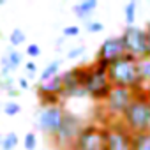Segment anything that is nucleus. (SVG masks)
<instances>
[{
    "label": "nucleus",
    "instance_id": "nucleus-1",
    "mask_svg": "<svg viewBox=\"0 0 150 150\" xmlns=\"http://www.w3.org/2000/svg\"><path fill=\"white\" fill-rule=\"evenodd\" d=\"M108 76L113 87H122V88H131V90H139L143 87L138 60L131 55H125L124 58L113 62L108 67Z\"/></svg>",
    "mask_w": 150,
    "mask_h": 150
},
{
    "label": "nucleus",
    "instance_id": "nucleus-2",
    "mask_svg": "<svg viewBox=\"0 0 150 150\" xmlns=\"http://www.w3.org/2000/svg\"><path fill=\"white\" fill-rule=\"evenodd\" d=\"M132 134L139 132H148L150 131V99L148 96L139 88L129 104L127 111L124 113L120 120Z\"/></svg>",
    "mask_w": 150,
    "mask_h": 150
},
{
    "label": "nucleus",
    "instance_id": "nucleus-3",
    "mask_svg": "<svg viewBox=\"0 0 150 150\" xmlns=\"http://www.w3.org/2000/svg\"><path fill=\"white\" fill-rule=\"evenodd\" d=\"M138 90L131 88H122V87H113L108 97L99 104V110L103 111L101 115V125L108 122H120L124 113L127 111L129 104L132 103L134 96Z\"/></svg>",
    "mask_w": 150,
    "mask_h": 150
},
{
    "label": "nucleus",
    "instance_id": "nucleus-4",
    "mask_svg": "<svg viewBox=\"0 0 150 150\" xmlns=\"http://www.w3.org/2000/svg\"><path fill=\"white\" fill-rule=\"evenodd\" d=\"M83 88H85V96H88L90 99H94L96 103L101 104L113 88L110 76H108V67L97 64L96 60L92 64L85 65Z\"/></svg>",
    "mask_w": 150,
    "mask_h": 150
},
{
    "label": "nucleus",
    "instance_id": "nucleus-5",
    "mask_svg": "<svg viewBox=\"0 0 150 150\" xmlns=\"http://www.w3.org/2000/svg\"><path fill=\"white\" fill-rule=\"evenodd\" d=\"M122 41L125 44L127 55L134 57L136 60H141L145 57H150V35L146 28L131 25L122 30Z\"/></svg>",
    "mask_w": 150,
    "mask_h": 150
},
{
    "label": "nucleus",
    "instance_id": "nucleus-6",
    "mask_svg": "<svg viewBox=\"0 0 150 150\" xmlns=\"http://www.w3.org/2000/svg\"><path fill=\"white\" fill-rule=\"evenodd\" d=\"M83 120L72 111H65V117H64V122L58 129V132L51 138L53 145L58 148V150H69L71 145L74 143V139L78 138V134L81 132L83 129Z\"/></svg>",
    "mask_w": 150,
    "mask_h": 150
},
{
    "label": "nucleus",
    "instance_id": "nucleus-7",
    "mask_svg": "<svg viewBox=\"0 0 150 150\" xmlns=\"http://www.w3.org/2000/svg\"><path fill=\"white\" fill-rule=\"evenodd\" d=\"M104 127V150H132V132L122 122H108Z\"/></svg>",
    "mask_w": 150,
    "mask_h": 150
},
{
    "label": "nucleus",
    "instance_id": "nucleus-8",
    "mask_svg": "<svg viewBox=\"0 0 150 150\" xmlns=\"http://www.w3.org/2000/svg\"><path fill=\"white\" fill-rule=\"evenodd\" d=\"M69 150H104V127L99 122L85 124Z\"/></svg>",
    "mask_w": 150,
    "mask_h": 150
},
{
    "label": "nucleus",
    "instance_id": "nucleus-9",
    "mask_svg": "<svg viewBox=\"0 0 150 150\" xmlns=\"http://www.w3.org/2000/svg\"><path fill=\"white\" fill-rule=\"evenodd\" d=\"M65 111H67V110H65L62 104H58V106H44V108H41L39 113H37V124H39V129H41L46 136L53 138V136L58 132V129H60V125H62V122H64Z\"/></svg>",
    "mask_w": 150,
    "mask_h": 150
},
{
    "label": "nucleus",
    "instance_id": "nucleus-10",
    "mask_svg": "<svg viewBox=\"0 0 150 150\" xmlns=\"http://www.w3.org/2000/svg\"><path fill=\"white\" fill-rule=\"evenodd\" d=\"M127 55V50H125V44L122 41L120 35L117 37H108L103 41V44L99 46L97 50V55H96V62L104 65V67H110L113 62L124 58Z\"/></svg>",
    "mask_w": 150,
    "mask_h": 150
},
{
    "label": "nucleus",
    "instance_id": "nucleus-11",
    "mask_svg": "<svg viewBox=\"0 0 150 150\" xmlns=\"http://www.w3.org/2000/svg\"><path fill=\"white\" fill-rule=\"evenodd\" d=\"M60 76H62V85H64L62 97H83L85 96V88H83L85 65H76L72 69H67Z\"/></svg>",
    "mask_w": 150,
    "mask_h": 150
},
{
    "label": "nucleus",
    "instance_id": "nucleus-12",
    "mask_svg": "<svg viewBox=\"0 0 150 150\" xmlns=\"http://www.w3.org/2000/svg\"><path fill=\"white\" fill-rule=\"evenodd\" d=\"M35 92L37 96H60L62 97V92H64V85H62V76H58L48 80V81H39L37 87H35Z\"/></svg>",
    "mask_w": 150,
    "mask_h": 150
},
{
    "label": "nucleus",
    "instance_id": "nucleus-13",
    "mask_svg": "<svg viewBox=\"0 0 150 150\" xmlns=\"http://www.w3.org/2000/svg\"><path fill=\"white\" fill-rule=\"evenodd\" d=\"M96 7H97V0H85V2H80V4L74 6L72 11H74V14H76L78 18L87 20L96 11Z\"/></svg>",
    "mask_w": 150,
    "mask_h": 150
},
{
    "label": "nucleus",
    "instance_id": "nucleus-14",
    "mask_svg": "<svg viewBox=\"0 0 150 150\" xmlns=\"http://www.w3.org/2000/svg\"><path fill=\"white\" fill-rule=\"evenodd\" d=\"M60 67H62V60H53V62H50V64L44 67V71L39 74V81H48V80L58 76V74H62V72H60Z\"/></svg>",
    "mask_w": 150,
    "mask_h": 150
},
{
    "label": "nucleus",
    "instance_id": "nucleus-15",
    "mask_svg": "<svg viewBox=\"0 0 150 150\" xmlns=\"http://www.w3.org/2000/svg\"><path fill=\"white\" fill-rule=\"evenodd\" d=\"M132 150H150V131L132 136Z\"/></svg>",
    "mask_w": 150,
    "mask_h": 150
},
{
    "label": "nucleus",
    "instance_id": "nucleus-16",
    "mask_svg": "<svg viewBox=\"0 0 150 150\" xmlns=\"http://www.w3.org/2000/svg\"><path fill=\"white\" fill-rule=\"evenodd\" d=\"M138 67H139V76L143 85H150V57L138 60Z\"/></svg>",
    "mask_w": 150,
    "mask_h": 150
},
{
    "label": "nucleus",
    "instance_id": "nucleus-17",
    "mask_svg": "<svg viewBox=\"0 0 150 150\" xmlns=\"http://www.w3.org/2000/svg\"><path fill=\"white\" fill-rule=\"evenodd\" d=\"M136 9H138V2L136 0H131L124 6V14H125V23L127 27L134 25V20H136Z\"/></svg>",
    "mask_w": 150,
    "mask_h": 150
},
{
    "label": "nucleus",
    "instance_id": "nucleus-18",
    "mask_svg": "<svg viewBox=\"0 0 150 150\" xmlns=\"http://www.w3.org/2000/svg\"><path fill=\"white\" fill-rule=\"evenodd\" d=\"M18 143H20L18 134L11 131V132L4 134V139H2V150H14V148L18 146Z\"/></svg>",
    "mask_w": 150,
    "mask_h": 150
},
{
    "label": "nucleus",
    "instance_id": "nucleus-19",
    "mask_svg": "<svg viewBox=\"0 0 150 150\" xmlns=\"http://www.w3.org/2000/svg\"><path fill=\"white\" fill-rule=\"evenodd\" d=\"M6 57L9 58V62H11V65L14 67V69H18L21 64H23V55L16 50V48H7V53H6Z\"/></svg>",
    "mask_w": 150,
    "mask_h": 150
},
{
    "label": "nucleus",
    "instance_id": "nucleus-20",
    "mask_svg": "<svg viewBox=\"0 0 150 150\" xmlns=\"http://www.w3.org/2000/svg\"><path fill=\"white\" fill-rule=\"evenodd\" d=\"M27 41V35H25V32L21 30V28H14L11 34H9V42H11V46L13 48H16V46H20V44H23Z\"/></svg>",
    "mask_w": 150,
    "mask_h": 150
},
{
    "label": "nucleus",
    "instance_id": "nucleus-21",
    "mask_svg": "<svg viewBox=\"0 0 150 150\" xmlns=\"http://www.w3.org/2000/svg\"><path fill=\"white\" fill-rule=\"evenodd\" d=\"M39 103H41V108H44V106H58V104H62V97L60 96H41Z\"/></svg>",
    "mask_w": 150,
    "mask_h": 150
},
{
    "label": "nucleus",
    "instance_id": "nucleus-22",
    "mask_svg": "<svg viewBox=\"0 0 150 150\" xmlns=\"http://www.w3.org/2000/svg\"><path fill=\"white\" fill-rule=\"evenodd\" d=\"M20 111H21V106H20L16 101H7V103L4 104V113H6L7 117H16Z\"/></svg>",
    "mask_w": 150,
    "mask_h": 150
},
{
    "label": "nucleus",
    "instance_id": "nucleus-23",
    "mask_svg": "<svg viewBox=\"0 0 150 150\" xmlns=\"http://www.w3.org/2000/svg\"><path fill=\"white\" fill-rule=\"evenodd\" d=\"M23 146L27 150H35V146H37V136L34 132H27L25 138H23Z\"/></svg>",
    "mask_w": 150,
    "mask_h": 150
},
{
    "label": "nucleus",
    "instance_id": "nucleus-24",
    "mask_svg": "<svg viewBox=\"0 0 150 150\" xmlns=\"http://www.w3.org/2000/svg\"><path fill=\"white\" fill-rule=\"evenodd\" d=\"M83 53H85V46H83V44H81V46H74L72 50H69V51H67L65 58L72 60V58H78V57H81Z\"/></svg>",
    "mask_w": 150,
    "mask_h": 150
},
{
    "label": "nucleus",
    "instance_id": "nucleus-25",
    "mask_svg": "<svg viewBox=\"0 0 150 150\" xmlns=\"http://www.w3.org/2000/svg\"><path fill=\"white\" fill-rule=\"evenodd\" d=\"M87 30H88L90 34H99V32L104 30V25H103L101 21H88V23H87Z\"/></svg>",
    "mask_w": 150,
    "mask_h": 150
},
{
    "label": "nucleus",
    "instance_id": "nucleus-26",
    "mask_svg": "<svg viewBox=\"0 0 150 150\" xmlns=\"http://www.w3.org/2000/svg\"><path fill=\"white\" fill-rule=\"evenodd\" d=\"M62 35H64V37H76V35H80V27H76V25L65 27V28L62 30Z\"/></svg>",
    "mask_w": 150,
    "mask_h": 150
},
{
    "label": "nucleus",
    "instance_id": "nucleus-27",
    "mask_svg": "<svg viewBox=\"0 0 150 150\" xmlns=\"http://www.w3.org/2000/svg\"><path fill=\"white\" fill-rule=\"evenodd\" d=\"M27 55H28V57H39V55H41V48L32 42V44L27 46Z\"/></svg>",
    "mask_w": 150,
    "mask_h": 150
},
{
    "label": "nucleus",
    "instance_id": "nucleus-28",
    "mask_svg": "<svg viewBox=\"0 0 150 150\" xmlns=\"http://www.w3.org/2000/svg\"><path fill=\"white\" fill-rule=\"evenodd\" d=\"M25 69L28 71V76L32 78L34 74H35V71H37V65H35L34 62H25Z\"/></svg>",
    "mask_w": 150,
    "mask_h": 150
},
{
    "label": "nucleus",
    "instance_id": "nucleus-29",
    "mask_svg": "<svg viewBox=\"0 0 150 150\" xmlns=\"http://www.w3.org/2000/svg\"><path fill=\"white\" fill-rule=\"evenodd\" d=\"M18 88H20V90H28V88H30L28 80H27V78H20V80H18Z\"/></svg>",
    "mask_w": 150,
    "mask_h": 150
},
{
    "label": "nucleus",
    "instance_id": "nucleus-30",
    "mask_svg": "<svg viewBox=\"0 0 150 150\" xmlns=\"http://www.w3.org/2000/svg\"><path fill=\"white\" fill-rule=\"evenodd\" d=\"M20 92H21V90H20V88H13V90H9V92H7V94H9V96H11V97H18V96H20Z\"/></svg>",
    "mask_w": 150,
    "mask_h": 150
},
{
    "label": "nucleus",
    "instance_id": "nucleus-31",
    "mask_svg": "<svg viewBox=\"0 0 150 150\" xmlns=\"http://www.w3.org/2000/svg\"><path fill=\"white\" fill-rule=\"evenodd\" d=\"M141 90H143V92L148 96V99H150V85H143V87H141Z\"/></svg>",
    "mask_w": 150,
    "mask_h": 150
},
{
    "label": "nucleus",
    "instance_id": "nucleus-32",
    "mask_svg": "<svg viewBox=\"0 0 150 150\" xmlns=\"http://www.w3.org/2000/svg\"><path fill=\"white\" fill-rule=\"evenodd\" d=\"M2 139H4V136H2V134H0V148H2Z\"/></svg>",
    "mask_w": 150,
    "mask_h": 150
},
{
    "label": "nucleus",
    "instance_id": "nucleus-33",
    "mask_svg": "<svg viewBox=\"0 0 150 150\" xmlns=\"http://www.w3.org/2000/svg\"><path fill=\"white\" fill-rule=\"evenodd\" d=\"M0 110H4V106H0Z\"/></svg>",
    "mask_w": 150,
    "mask_h": 150
}]
</instances>
